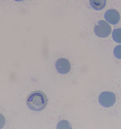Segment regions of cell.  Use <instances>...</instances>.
I'll list each match as a JSON object with an SVG mask.
<instances>
[{"label": "cell", "instance_id": "10", "mask_svg": "<svg viewBox=\"0 0 121 129\" xmlns=\"http://www.w3.org/2000/svg\"><path fill=\"white\" fill-rule=\"evenodd\" d=\"M15 1L17 2H23L25 0H14Z\"/></svg>", "mask_w": 121, "mask_h": 129}, {"label": "cell", "instance_id": "8", "mask_svg": "<svg viewBox=\"0 0 121 129\" xmlns=\"http://www.w3.org/2000/svg\"><path fill=\"white\" fill-rule=\"evenodd\" d=\"M114 54L116 58L121 59V45L116 46L114 50Z\"/></svg>", "mask_w": 121, "mask_h": 129}, {"label": "cell", "instance_id": "1", "mask_svg": "<svg viewBox=\"0 0 121 129\" xmlns=\"http://www.w3.org/2000/svg\"><path fill=\"white\" fill-rule=\"evenodd\" d=\"M48 99L46 95L42 91H37L31 93L27 99L28 107L32 110L42 111L46 107Z\"/></svg>", "mask_w": 121, "mask_h": 129}, {"label": "cell", "instance_id": "7", "mask_svg": "<svg viewBox=\"0 0 121 129\" xmlns=\"http://www.w3.org/2000/svg\"><path fill=\"white\" fill-rule=\"evenodd\" d=\"M112 37L115 42L121 43V28L114 29L112 32Z\"/></svg>", "mask_w": 121, "mask_h": 129}, {"label": "cell", "instance_id": "2", "mask_svg": "<svg viewBox=\"0 0 121 129\" xmlns=\"http://www.w3.org/2000/svg\"><path fill=\"white\" fill-rule=\"evenodd\" d=\"M98 24V25H96L94 28L95 35L97 37L102 38L108 36L112 31L110 25L104 20L99 21Z\"/></svg>", "mask_w": 121, "mask_h": 129}, {"label": "cell", "instance_id": "5", "mask_svg": "<svg viewBox=\"0 0 121 129\" xmlns=\"http://www.w3.org/2000/svg\"><path fill=\"white\" fill-rule=\"evenodd\" d=\"M105 18L109 23L115 25L119 22L120 20V15L119 12L114 9L108 10L105 14Z\"/></svg>", "mask_w": 121, "mask_h": 129}, {"label": "cell", "instance_id": "6", "mask_svg": "<svg viewBox=\"0 0 121 129\" xmlns=\"http://www.w3.org/2000/svg\"><path fill=\"white\" fill-rule=\"evenodd\" d=\"M90 6L92 8L96 10L103 9L106 4V0H89Z\"/></svg>", "mask_w": 121, "mask_h": 129}, {"label": "cell", "instance_id": "3", "mask_svg": "<svg viewBox=\"0 0 121 129\" xmlns=\"http://www.w3.org/2000/svg\"><path fill=\"white\" fill-rule=\"evenodd\" d=\"M99 102L102 106L109 108L113 106L115 103L116 96L113 93L110 92H103L100 94Z\"/></svg>", "mask_w": 121, "mask_h": 129}, {"label": "cell", "instance_id": "9", "mask_svg": "<svg viewBox=\"0 0 121 129\" xmlns=\"http://www.w3.org/2000/svg\"><path fill=\"white\" fill-rule=\"evenodd\" d=\"M6 124V119L3 115L0 114V129L2 128Z\"/></svg>", "mask_w": 121, "mask_h": 129}, {"label": "cell", "instance_id": "4", "mask_svg": "<svg viewBox=\"0 0 121 129\" xmlns=\"http://www.w3.org/2000/svg\"><path fill=\"white\" fill-rule=\"evenodd\" d=\"M55 67L59 73L65 74L70 72L71 69V65L67 59L62 58L57 60L55 63Z\"/></svg>", "mask_w": 121, "mask_h": 129}]
</instances>
